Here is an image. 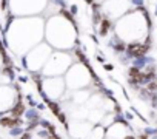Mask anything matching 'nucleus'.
<instances>
[{"mask_svg": "<svg viewBox=\"0 0 157 139\" xmlns=\"http://www.w3.org/2000/svg\"><path fill=\"white\" fill-rule=\"evenodd\" d=\"M149 31V19L145 10H131L114 25V34L125 42L131 43H145Z\"/></svg>", "mask_w": 157, "mask_h": 139, "instance_id": "1", "label": "nucleus"}, {"mask_svg": "<svg viewBox=\"0 0 157 139\" xmlns=\"http://www.w3.org/2000/svg\"><path fill=\"white\" fill-rule=\"evenodd\" d=\"M46 39L51 46L65 51L74 48L77 40V30L68 16H54L46 23Z\"/></svg>", "mask_w": 157, "mask_h": 139, "instance_id": "2", "label": "nucleus"}, {"mask_svg": "<svg viewBox=\"0 0 157 139\" xmlns=\"http://www.w3.org/2000/svg\"><path fill=\"white\" fill-rule=\"evenodd\" d=\"M65 82H66V88L78 91V90H85L91 82H93V76L91 71L88 70V66H85L83 62H77L72 63V66L68 70V73L65 74Z\"/></svg>", "mask_w": 157, "mask_h": 139, "instance_id": "3", "label": "nucleus"}, {"mask_svg": "<svg viewBox=\"0 0 157 139\" xmlns=\"http://www.w3.org/2000/svg\"><path fill=\"white\" fill-rule=\"evenodd\" d=\"M72 66V57L68 53H54L51 54L49 60L43 66V74L49 77H62L63 74L68 73V70Z\"/></svg>", "mask_w": 157, "mask_h": 139, "instance_id": "4", "label": "nucleus"}, {"mask_svg": "<svg viewBox=\"0 0 157 139\" xmlns=\"http://www.w3.org/2000/svg\"><path fill=\"white\" fill-rule=\"evenodd\" d=\"M131 11L129 0H105L102 3V13L109 20H119Z\"/></svg>", "mask_w": 157, "mask_h": 139, "instance_id": "5", "label": "nucleus"}, {"mask_svg": "<svg viewBox=\"0 0 157 139\" xmlns=\"http://www.w3.org/2000/svg\"><path fill=\"white\" fill-rule=\"evenodd\" d=\"M43 91L51 101H57L66 90V82L63 77H48L43 81Z\"/></svg>", "mask_w": 157, "mask_h": 139, "instance_id": "6", "label": "nucleus"}, {"mask_svg": "<svg viewBox=\"0 0 157 139\" xmlns=\"http://www.w3.org/2000/svg\"><path fill=\"white\" fill-rule=\"evenodd\" d=\"M131 136V128L126 125V122H114L106 128V137L109 139H128Z\"/></svg>", "mask_w": 157, "mask_h": 139, "instance_id": "7", "label": "nucleus"}, {"mask_svg": "<svg viewBox=\"0 0 157 139\" xmlns=\"http://www.w3.org/2000/svg\"><path fill=\"white\" fill-rule=\"evenodd\" d=\"M93 127L94 125L90 121H72V124L69 125V130L75 139H86Z\"/></svg>", "mask_w": 157, "mask_h": 139, "instance_id": "8", "label": "nucleus"}, {"mask_svg": "<svg viewBox=\"0 0 157 139\" xmlns=\"http://www.w3.org/2000/svg\"><path fill=\"white\" fill-rule=\"evenodd\" d=\"M86 139H106V128L103 125H94L93 130L90 131V134L86 136Z\"/></svg>", "mask_w": 157, "mask_h": 139, "instance_id": "9", "label": "nucleus"}, {"mask_svg": "<svg viewBox=\"0 0 157 139\" xmlns=\"http://www.w3.org/2000/svg\"><path fill=\"white\" fill-rule=\"evenodd\" d=\"M149 139H157V136H151V137H149Z\"/></svg>", "mask_w": 157, "mask_h": 139, "instance_id": "10", "label": "nucleus"}, {"mask_svg": "<svg viewBox=\"0 0 157 139\" xmlns=\"http://www.w3.org/2000/svg\"><path fill=\"white\" fill-rule=\"evenodd\" d=\"M106 139H109V137H106Z\"/></svg>", "mask_w": 157, "mask_h": 139, "instance_id": "11", "label": "nucleus"}]
</instances>
